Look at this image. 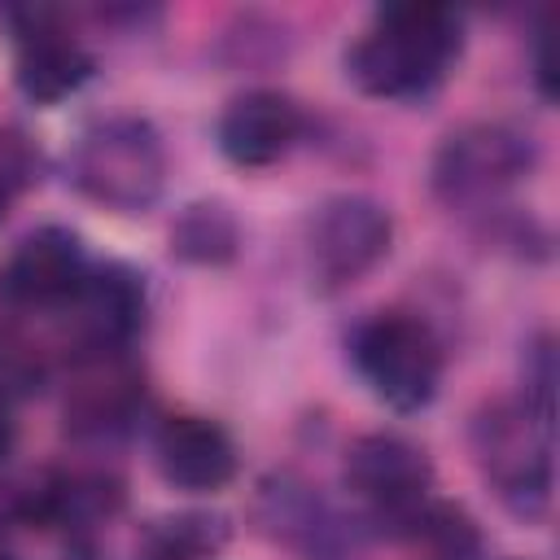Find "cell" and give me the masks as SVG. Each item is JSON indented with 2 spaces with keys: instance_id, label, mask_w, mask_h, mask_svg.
<instances>
[{
  "instance_id": "cell-9",
  "label": "cell",
  "mask_w": 560,
  "mask_h": 560,
  "mask_svg": "<svg viewBox=\"0 0 560 560\" xmlns=\"http://www.w3.org/2000/svg\"><path fill=\"white\" fill-rule=\"evenodd\" d=\"M302 131V109L276 88H249L228 101L219 118V149L236 166H271L280 162Z\"/></svg>"
},
{
  "instance_id": "cell-5",
  "label": "cell",
  "mask_w": 560,
  "mask_h": 560,
  "mask_svg": "<svg viewBox=\"0 0 560 560\" xmlns=\"http://www.w3.org/2000/svg\"><path fill=\"white\" fill-rule=\"evenodd\" d=\"M359 376L394 411H420L442 381V346L429 324L385 311L368 319L350 341Z\"/></svg>"
},
{
  "instance_id": "cell-13",
  "label": "cell",
  "mask_w": 560,
  "mask_h": 560,
  "mask_svg": "<svg viewBox=\"0 0 560 560\" xmlns=\"http://www.w3.org/2000/svg\"><path fill=\"white\" fill-rule=\"evenodd\" d=\"M140 394H144L140 376L131 368H122L118 354H92V368L74 385L66 416L79 433H114V429L131 424Z\"/></svg>"
},
{
  "instance_id": "cell-3",
  "label": "cell",
  "mask_w": 560,
  "mask_h": 560,
  "mask_svg": "<svg viewBox=\"0 0 560 560\" xmlns=\"http://www.w3.org/2000/svg\"><path fill=\"white\" fill-rule=\"evenodd\" d=\"M472 451L486 481L516 516H542L551 503V424L521 402H490L472 420Z\"/></svg>"
},
{
  "instance_id": "cell-11",
  "label": "cell",
  "mask_w": 560,
  "mask_h": 560,
  "mask_svg": "<svg viewBox=\"0 0 560 560\" xmlns=\"http://www.w3.org/2000/svg\"><path fill=\"white\" fill-rule=\"evenodd\" d=\"M158 468L179 490H223L236 477V446L210 416H171L158 429Z\"/></svg>"
},
{
  "instance_id": "cell-2",
  "label": "cell",
  "mask_w": 560,
  "mask_h": 560,
  "mask_svg": "<svg viewBox=\"0 0 560 560\" xmlns=\"http://www.w3.org/2000/svg\"><path fill=\"white\" fill-rule=\"evenodd\" d=\"M166 153L153 131V122L136 114H109L92 122L70 153V179L74 188L105 206V210H144L162 192Z\"/></svg>"
},
{
  "instance_id": "cell-14",
  "label": "cell",
  "mask_w": 560,
  "mask_h": 560,
  "mask_svg": "<svg viewBox=\"0 0 560 560\" xmlns=\"http://www.w3.org/2000/svg\"><path fill=\"white\" fill-rule=\"evenodd\" d=\"M262 521L276 538L302 547L306 556H337V516L319 503V494H311L306 486L280 477L262 490Z\"/></svg>"
},
{
  "instance_id": "cell-15",
  "label": "cell",
  "mask_w": 560,
  "mask_h": 560,
  "mask_svg": "<svg viewBox=\"0 0 560 560\" xmlns=\"http://www.w3.org/2000/svg\"><path fill=\"white\" fill-rule=\"evenodd\" d=\"M223 542H228V521L223 516L179 512V516H166V521L149 525V534L140 538L136 560H206Z\"/></svg>"
},
{
  "instance_id": "cell-16",
  "label": "cell",
  "mask_w": 560,
  "mask_h": 560,
  "mask_svg": "<svg viewBox=\"0 0 560 560\" xmlns=\"http://www.w3.org/2000/svg\"><path fill=\"white\" fill-rule=\"evenodd\" d=\"M236 219L219 201H192L171 228V249L188 262H228L236 254Z\"/></svg>"
},
{
  "instance_id": "cell-10",
  "label": "cell",
  "mask_w": 560,
  "mask_h": 560,
  "mask_svg": "<svg viewBox=\"0 0 560 560\" xmlns=\"http://www.w3.org/2000/svg\"><path fill=\"white\" fill-rule=\"evenodd\" d=\"M66 306L74 311V328L92 354H118L144 324V284L131 267L105 262L88 271V280Z\"/></svg>"
},
{
  "instance_id": "cell-17",
  "label": "cell",
  "mask_w": 560,
  "mask_h": 560,
  "mask_svg": "<svg viewBox=\"0 0 560 560\" xmlns=\"http://www.w3.org/2000/svg\"><path fill=\"white\" fill-rule=\"evenodd\" d=\"M9 446H13V420H9V411L0 407V459L9 455Z\"/></svg>"
},
{
  "instance_id": "cell-8",
  "label": "cell",
  "mask_w": 560,
  "mask_h": 560,
  "mask_svg": "<svg viewBox=\"0 0 560 560\" xmlns=\"http://www.w3.org/2000/svg\"><path fill=\"white\" fill-rule=\"evenodd\" d=\"M92 262L83 241L61 228V223H44L35 232H26L18 241V249L4 262V293L13 302L26 306H66L79 284L88 280Z\"/></svg>"
},
{
  "instance_id": "cell-7",
  "label": "cell",
  "mask_w": 560,
  "mask_h": 560,
  "mask_svg": "<svg viewBox=\"0 0 560 560\" xmlns=\"http://www.w3.org/2000/svg\"><path fill=\"white\" fill-rule=\"evenodd\" d=\"M394 241V223L389 210L372 197L359 192H341L328 197L315 219H311V267L328 289L354 284L359 276H368Z\"/></svg>"
},
{
  "instance_id": "cell-1",
  "label": "cell",
  "mask_w": 560,
  "mask_h": 560,
  "mask_svg": "<svg viewBox=\"0 0 560 560\" xmlns=\"http://www.w3.org/2000/svg\"><path fill=\"white\" fill-rule=\"evenodd\" d=\"M464 26L442 4H389L346 52L350 79L372 96H424L459 57Z\"/></svg>"
},
{
  "instance_id": "cell-6",
  "label": "cell",
  "mask_w": 560,
  "mask_h": 560,
  "mask_svg": "<svg viewBox=\"0 0 560 560\" xmlns=\"http://www.w3.org/2000/svg\"><path fill=\"white\" fill-rule=\"evenodd\" d=\"M346 481L389 529H416L429 508L433 464L402 433H363L346 451Z\"/></svg>"
},
{
  "instance_id": "cell-4",
  "label": "cell",
  "mask_w": 560,
  "mask_h": 560,
  "mask_svg": "<svg viewBox=\"0 0 560 560\" xmlns=\"http://www.w3.org/2000/svg\"><path fill=\"white\" fill-rule=\"evenodd\" d=\"M538 162V144L525 127L503 118H477L455 127L433 153V192L446 206H481L525 179Z\"/></svg>"
},
{
  "instance_id": "cell-12",
  "label": "cell",
  "mask_w": 560,
  "mask_h": 560,
  "mask_svg": "<svg viewBox=\"0 0 560 560\" xmlns=\"http://www.w3.org/2000/svg\"><path fill=\"white\" fill-rule=\"evenodd\" d=\"M88 74H92V57L66 26H57L48 18H35V26L22 31V39H18V83L31 101L57 105Z\"/></svg>"
}]
</instances>
